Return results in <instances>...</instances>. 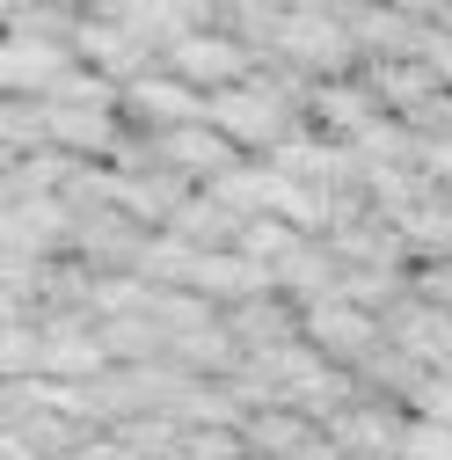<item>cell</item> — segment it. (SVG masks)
I'll return each instance as SVG.
<instances>
[{"instance_id": "52a82bcc", "label": "cell", "mask_w": 452, "mask_h": 460, "mask_svg": "<svg viewBox=\"0 0 452 460\" xmlns=\"http://www.w3.org/2000/svg\"><path fill=\"white\" fill-rule=\"evenodd\" d=\"M74 44H59V37H37V30H8V51H0V74H8V88L22 95H51V88H59L74 66Z\"/></svg>"}, {"instance_id": "ba28073f", "label": "cell", "mask_w": 452, "mask_h": 460, "mask_svg": "<svg viewBox=\"0 0 452 460\" xmlns=\"http://www.w3.org/2000/svg\"><path fill=\"white\" fill-rule=\"evenodd\" d=\"M321 431L343 446L351 460H402V446H409V424H402V417H387V410H372V402H351V410H335Z\"/></svg>"}, {"instance_id": "5bb4252c", "label": "cell", "mask_w": 452, "mask_h": 460, "mask_svg": "<svg viewBox=\"0 0 452 460\" xmlns=\"http://www.w3.org/2000/svg\"><path fill=\"white\" fill-rule=\"evenodd\" d=\"M387 8H402V15L416 22V15H438V8H452V0H387Z\"/></svg>"}, {"instance_id": "8fae6325", "label": "cell", "mask_w": 452, "mask_h": 460, "mask_svg": "<svg viewBox=\"0 0 452 460\" xmlns=\"http://www.w3.org/2000/svg\"><path fill=\"white\" fill-rule=\"evenodd\" d=\"M394 234L416 242V249H452V205H445V198H423L416 212L394 219Z\"/></svg>"}, {"instance_id": "277c9868", "label": "cell", "mask_w": 452, "mask_h": 460, "mask_svg": "<svg viewBox=\"0 0 452 460\" xmlns=\"http://www.w3.org/2000/svg\"><path fill=\"white\" fill-rule=\"evenodd\" d=\"M248 66H256V44H241V37H183V44H168V74L190 81V88H212V95L241 88Z\"/></svg>"}, {"instance_id": "3957f363", "label": "cell", "mask_w": 452, "mask_h": 460, "mask_svg": "<svg viewBox=\"0 0 452 460\" xmlns=\"http://www.w3.org/2000/svg\"><path fill=\"white\" fill-rule=\"evenodd\" d=\"M300 336L314 343L321 358H372L379 343H387V322L365 314V307H351L343 293H335V300H314V307L300 314Z\"/></svg>"}, {"instance_id": "6da1fadb", "label": "cell", "mask_w": 452, "mask_h": 460, "mask_svg": "<svg viewBox=\"0 0 452 460\" xmlns=\"http://www.w3.org/2000/svg\"><path fill=\"white\" fill-rule=\"evenodd\" d=\"M204 118L234 139V146H277L292 125H285V95L263 88V81H241V88H219Z\"/></svg>"}, {"instance_id": "8992f818", "label": "cell", "mask_w": 452, "mask_h": 460, "mask_svg": "<svg viewBox=\"0 0 452 460\" xmlns=\"http://www.w3.org/2000/svg\"><path fill=\"white\" fill-rule=\"evenodd\" d=\"M285 59H300V66H343L351 51H358V30H343V15H321V8H292L285 22H277V37H270Z\"/></svg>"}, {"instance_id": "5b68a950", "label": "cell", "mask_w": 452, "mask_h": 460, "mask_svg": "<svg viewBox=\"0 0 452 460\" xmlns=\"http://www.w3.org/2000/svg\"><path fill=\"white\" fill-rule=\"evenodd\" d=\"M153 161H161V168H176V176H204V183H219L226 168H241V146L204 118V125H176V132H161V139H153Z\"/></svg>"}, {"instance_id": "30bf717a", "label": "cell", "mask_w": 452, "mask_h": 460, "mask_svg": "<svg viewBox=\"0 0 452 460\" xmlns=\"http://www.w3.org/2000/svg\"><path fill=\"white\" fill-rule=\"evenodd\" d=\"M102 358H109L102 336H88V329H51L44 351H37V380H88V373H102Z\"/></svg>"}, {"instance_id": "4fadbf2b", "label": "cell", "mask_w": 452, "mask_h": 460, "mask_svg": "<svg viewBox=\"0 0 452 460\" xmlns=\"http://www.w3.org/2000/svg\"><path fill=\"white\" fill-rule=\"evenodd\" d=\"M416 168L430 183H452V132H438V139H416Z\"/></svg>"}, {"instance_id": "9c48e42d", "label": "cell", "mask_w": 452, "mask_h": 460, "mask_svg": "<svg viewBox=\"0 0 452 460\" xmlns=\"http://www.w3.org/2000/svg\"><path fill=\"white\" fill-rule=\"evenodd\" d=\"M379 88H351V81H335V88H314V125L321 139H372L379 132Z\"/></svg>"}, {"instance_id": "7a4b0ae2", "label": "cell", "mask_w": 452, "mask_h": 460, "mask_svg": "<svg viewBox=\"0 0 452 460\" xmlns=\"http://www.w3.org/2000/svg\"><path fill=\"white\" fill-rule=\"evenodd\" d=\"M204 110H212V95H197L190 81H176V74H139V81L125 88V102H117V118H125V125H146V132L161 139V132H176V125H204Z\"/></svg>"}, {"instance_id": "7c38bea8", "label": "cell", "mask_w": 452, "mask_h": 460, "mask_svg": "<svg viewBox=\"0 0 452 460\" xmlns=\"http://www.w3.org/2000/svg\"><path fill=\"white\" fill-rule=\"evenodd\" d=\"M409 410L430 417V424H452V373H430V380L409 394Z\"/></svg>"}]
</instances>
